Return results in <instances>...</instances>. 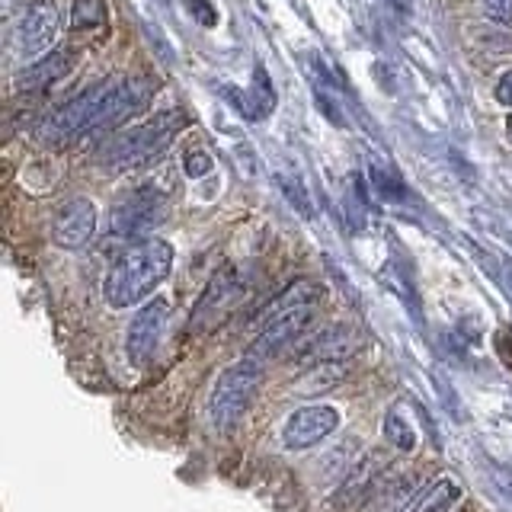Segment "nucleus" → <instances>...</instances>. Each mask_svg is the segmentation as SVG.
Listing matches in <instances>:
<instances>
[{"label":"nucleus","instance_id":"28","mask_svg":"<svg viewBox=\"0 0 512 512\" xmlns=\"http://www.w3.org/2000/svg\"><path fill=\"white\" fill-rule=\"evenodd\" d=\"M509 288H512V276H509Z\"/></svg>","mask_w":512,"mask_h":512},{"label":"nucleus","instance_id":"26","mask_svg":"<svg viewBox=\"0 0 512 512\" xmlns=\"http://www.w3.org/2000/svg\"><path fill=\"white\" fill-rule=\"evenodd\" d=\"M391 4H394L397 10H407V0H391Z\"/></svg>","mask_w":512,"mask_h":512},{"label":"nucleus","instance_id":"4","mask_svg":"<svg viewBox=\"0 0 512 512\" xmlns=\"http://www.w3.org/2000/svg\"><path fill=\"white\" fill-rule=\"evenodd\" d=\"M112 87V80H100V84H90L87 90H80L71 100H64L58 109H52L48 116L39 122L36 135L39 141L45 144H64L77 135H87L90 125L96 119V112H100L106 93Z\"/></svg>","mask_w":512,"mask_h":512},{"label":"nucleus","instance_id":"6","mask_svg":"<svg viewBox=\"0 0 512 512\" xmlns=\"http://www.w3.org/2000/svg\"><path fill=\"white\" fill-rule=\"evenodd\" d=\"M157 93V84L151 77H122V80H112V87L106 93V100L96 112V119L90 125L87 135H100V132H112L119 128L125 119H132L135 112H141L144 106L151 103V96Z\"/></svg>","mask_w":512,"mask_h":512},{"label":"nucleus","instance_id":"10","mask_svg":"<svg viewBox=\"0 0 512 512\" xmlns=\"http://www.w3.org/2000/svg\"><path fill=\"white\" fill-rule=\"evenodd\" d=\"M336 426H340V410L330 404H311L288 416L282 426V442L292 452H301V448H314L317 442L333 436Z\"/></svg>","mask_w":512,"mask_h":512},{"label":"nucleus","instance_id":"21","mask_svg":"<svg viewBox=\"0 0 512 512\" xmlns=\"http://www.w3.org/2000/svg\"><path fill=\"white\" fill-rule=\"evenodd\" d=\"M372 176H375V189H378L381 196L388 199V202H400V199L407 196L404 183H400L391 170H381V167H375V170H372Z\"/></svg>","mask_w":512,"mask_h":512},{"label":"nucleus","instance_id":"17","mask_svg":"<svg viewBox=\"0 0 512 512\" xmlns=\"http://www.w3.org/2000/svg\"><path fill=\"white\" fill-rule=\"evenodd\" d=\"M461 500V487L455 484V480L442 477L436 487H432L420 503L413 506V512H448L455 503Z\"/></svg>","mask_w":512,"mask_h":512},{"label":"nucleus","instance_id":"19","mask_svg":"<svg viewBox=\"0 0 512 512\" xmlns=\"http://www.w3.org/2000/svg\"><path fill=\"white\" fill-rule=\"evenodd\" d=\"M71 23L74 29H100L106 23V4L103 0H74Z\"/></svg>","mask_w":512,"mask_h":512},{"label":"nucleus","instance_id":"2","mask_svg":"<svg viewBox=\"0 0 512 512\" xmlns=\"http://www.w3.org/2000/svg\"><path fill=\"white\" fill-rule=\"evenodd\" d=\"M186 112L183 109H164L157 112L154 119H148L144 125L132 128V132L119 135L116 141L109 144L103 157V164L112 170H132L141 164H151L154 157L164 154L173 138L180 135V128L186 125Z\"/></svg>","mask_w":512,"mask_h":512},{"label":"nucleus","instance_id":"16","mask_svg":"<svg viewBox=\"0 0 512 512\" xmlns=\"http://www.w3.org/2000/svg\"><path fill=\"white\" fill-rule=\"evenodd\" d=\"M228 96L237 103V109L244 112V119H250V122H260V119L269 116L272 109H276V90H272V84H269V77H266L263 68H256L253 87L247 93L231 90Z\"/></svg>","mask_w":512,"mask_h":512},{"label":"nucleus","instance_id":"27","mask_svg":"<svg viewBox=\"0 0 512 512\" xmlns=\"http://www.w3.org/2000/svg\"><path fill=\"white\" fill-rule=\"evenodd\" d=\"M506 132H509V135H506V138H509V141H512V116H509V122H506Z\"/></svg>","mask_w":512,"mask_h":512},{"label":"nucleus","instance_id":"23","mask_svg":"<svg viewBox=\"0 0 512 512\" xmlns=\"http://www.w3.org/2000/svg\"><path fill=\"white\" fill-rule=\"evenodd\" d=\"M183 170L192 176V180H199V176H205L208 170H212V154H208V151H192V154L186 157Z\"/></svg>","mask_w":512,"mask_h":512},{"label":"nucleus","instance_id":"11","mask_svg":"<svg viewBox=\"0 0 512 512\" xmlns=\"http://www.w3.org/2000/svg\"><path fill=\"white\" fill-rule=\"evenodd\" d=\"M167 314H170V301L167 298H154L148 301L144 308L135 314V320L128 324V336H125V352H128V362L132 365H148V359L154 356L157 340H160V330L167 324Z\"/></svg>","mask_w":512,"mask_h":512},{"label":"nucleus","instance_id":"24","mask_svg":"<svg viewBox=\"0 0 512 512\" xmlns=\"http://www.w3.org/2000/svg\"><path fill=\"white\" fill-rule=\"evenodd\" d=\"M484 10L493 23H512V0H484Z\"/></svg>","mask_w":512,"mask_h":512},{"label":"nucleus","instance_id":"8","mask_svg":"<svg viewBox=\"0 0 512 512\" xmlns=\"http://www.w3.org/2000/svg\"><path fill=\"white\" fill-rule=\"evenodd\" d=\"M314 320V308L311 304H292V308H272L269 320L263 324V330L256 333V340L250 346V359L266 362L272 356H279L282 349L292 346L298 336L311 327Z\"/></svg>","mask_w":512,"mask_h":512},{"label":"nucleus","instance_id":"20","mask_svg":"<svg viewBox=\"0 0 512 512\" xmlns=\"http://www.w3.org/2000/svg\"><path fill=\"white\" fill-rule=\"evenodd\" d=\"M276 183H279V189L288 196V202H292V205L298 208V215H304V218H311V215H314L311 199H308V189L301 186L298 176H276Z\"/></svg>","mask_w":512,"mask_h":512},{"label":"nucleus","instance_id":"15","mask_svg":"<svg viewBox=\"0 0 512 512\" xmlns=\"http://www.w3.org/2000/svg\"><path fill=\"white\" fill-rule=\"evenodd\" d=\"M71 68H74L71 52H68V48H58V52L39 58L36 64H29L26 71L16 74L13 84H16V90H20V93L45 90V87H52V84H58V80L68 77V74H71Z\"/></svg>","mask_w":512,"mask_h":512},{"label":"nucleus","instance_id":"29","mask_svg":"<svg viewBox=\"0 0 512 512\" xmlns=\"http://www.w3.org/2000/svg\"><path fill=\"white\" fill-rule=\"evenodd\" d=\"M164 4H170V0H164Z\"/></svg>","mask_w":512,"mask_h":512},{"label":"nucleus","instance_id":"18","mask_svg":"<svg viewBox=\"0 0 512 512\" xmlns=\"http://www.w3.org/2000/svg\"><path fill=\"white\" fill-rule=\"evenodd\" d=\"M384 436H388V442L397 448V452H413V445H416V432L404 416H400L397 407L384 416Z\"/></svg>","mask_w":512,"mask_h":512},{"label":"nucleus","instance_id":"13","mask_svg":"<svg viewBox=\"0 0 512 512\" xmlns=\"http://www.w3.org/2000/svg\"><path fill=\"white\" fill-rule=\"evenodd\" d=\"M356 349H359V333L349 324H333L327 330H320L314 340L298 352V362H308V365L343 362Z\"/></svg>","mask_w":512,"mask_h":512},{"label":"nucleus","instance_id":"9","mask_svg":"<svg viewBox=\"0 0 512 512\" xmlns=\"http://www.w3.org/2000/svg\"><path fill=\"white\" fill-rule=\"evenodd\" d=\"M58 26H61V16H58L55 0H36V4H29L13 32L16 55L36 58V55L48 52L58 36Z\"/></svg>","mask_w":512,"mask_h":512},{"label":"nucleus","instance_id":"1","mask_svg":"<svg viewBox=\"0 0 512 512\" xmlns=\"http://www.w3.org/2000/svg\"><path fill=\"white\" fill-rule=\"evenodd\" d=\"M173 269V247L160 237H148L141 244L128 247L103 282V295L112 308H132L141 304L154 288L170 276Z\"/></svg>","mask_w":512,"mask_h":512},{"label":"nucleus","instance_id":"14","mask_svg":"<svg viewBox=\"0 0 512 512\" xmlns=\"http://www.w3.org/2000/svg\"><path fill=\"white\" fill-rule=\"evenodd\" d=\"M420 487H423V474L420 471L394 474V477L381 474L372 496H368V512H400V509L416 500Z\"/></svg>","mask_w":512,"mask_h":512},{"label":"nucleus","instance_id":"3","mask_svg":"<svg viewBox=\"0 0 512 512\" xmlns=\"http://www.w3.org/2000/svg\"><path fill=\"white\" fill-rule=\"evenodd\" d=\"M263 384V362L240 359L237 365H228L215 381L212 400H208V416L218 432H228L240 423V416L250 410V404L260 394Z\"/></svg>","mask_w":512,"mask_h":512},{"label":"nucleus","instance_id":"25","mask_svg":"<svg viewBox=\"0 0 512 512\" xmlns=\"http://www.w3.org/2000/svg\"><path fill=\"white\" fill-rule=\"evenodd\" d=\"M496 103L512 106V71H506L500 77V84H496Z\"/></svg>","mask_w":512,"mask_h":512},{"label":"nucleus","instance_id":"7","mask_svg":"<svg viewBox=\"0 0 512 512\" xmlns=\"http://www.w3.org/2000/svg\"><path fill=\"white\" fill-rule=\"evenodd\" d=\"M164 218H167L164 192H157L154 186H144V189L128 192V196L112 208L109 224L116 237L132 240V237H144L148 231H154Z\"/></svg>","mask_w":512,"mask_h":512},{"label":"nucleus","instance_id":"12","mask_svg":"<svg viewBox=\"0 0 512 512\" xmlns=\"http://www.w3.org/2000/svg\"><path fill=\"white\" fill-rule=\"evenodd\" d=\"M93 231H96V205L90 199L77 196L58 208L55 224H52V237L58 247H64V250L87 247Z\"/></svg>","mask_w":512,"mask_h":512},{"label":"nucleus","instance_id":"5","mask_svg":"<svg viewBox=\"0 0 512 512\" xmlns=\"http://www.w3.org/2000/svg\"><path fill=\"white\" fill-rule=\"evenodd\" d=\"M247 295V282L240 276L237 266H221L212 279H208L205 292L199 298V304L192 308V333H202V330H215L224 317H228L240 301Z\"/></svg>","mask_w":512,"mask_h":512},{"label":"nucleus","instance_id":"22","mask_svg":"<svg viewBox=\"0 0 512 512\" xmlns=\"http://www.w3.org/2000/svg\"><path fill=\"white\" fill-rule=\"evenodd\" d=\"M183 4L192 16H196V23H202V26L218 23V10L212 7V0H183Z\"/></svg>","mask_w":512,"mask_h":512}]
</instances>
